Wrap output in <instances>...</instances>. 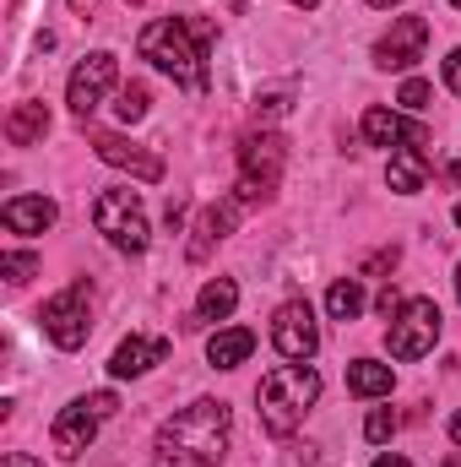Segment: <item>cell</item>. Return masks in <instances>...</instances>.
Listing matches in <instances>:
<instances>
[{
    "mask_svg": "<svg viewBox=\"0 0 461 467\" xmlns=\"http://www.w3.org/2000/svg\"><path fill=\"white\" fill-rule=\"evenodd\" d=\"M456 299H461V272H456Z\"/></svg>",
    "mask_w": 461,
    "mask_h": 467,
    "instance_id": "74e56055",
    "label": "cell"
},
{
    "mask_svg": "<svg viewBox=\"0 0 461 467\" xmlns=\"http://www.w3.org/2000/svg\"><path fill=\"white\" fill-rule=\"evenodd\" d=\"M446 88H451V93H461V49H451V55H446Z\"/></svg>",
    "mask_w": 461,
    "mask_h": 467,
    "instance_id": "83f0119b",
    "label": "cell"
},
{
    "mask_svg": "<svg viewBox=\"0 0 461 467\" xmlns=\"http://www.w3.org/2000/svg\"><path fill=\"white\" fill-rule=\"evenodd\" d=\"M93 147H98L104 163L130 169L136 180H163V158H158V152H141V147H130V141H119V136H98Z\"/></svg>",
    "mask_w": 461,
    "mask_h": 467,
    "instance_id": "2e32d148",
    "label": "cell"
},
{
    "mask_svg": "<svg viewBox=\"0 0 461 467\" xmlns=\"http://www.w3.org/2000/svg\"><path fill=\"white\" fill-rule=\"evenodd\" d=\"M440 467H461V457H446V462H440Z\"/></svg>",
    "mask_w": 461,
    "mask_h": 467,
    "instance_id": "e575fe53",
    "label": "cell"
},
{
    "mask_svg": "<svg viewBox=\"0 0 461 467\" xmlns=\"http://www.w3.org/2000/svg\"><path fill=\"white\" fill-rule=\"evenodd\" d=\"M0 272H5L11 283H27V277L38 272V255H27V250H5V255H0Z\"/></svg>",
    "mask_w": 461,
    "mask_h": 467,
    "instance_id": "cb8c5ba5",
    "label": "cell"
},
{
    "mask_svg": "<svg viewBox=\"0 0 461 467\" xmlns=\"http://www.w3.org/2000/svg\"><path fill=\"white\" fill-rule=\"evenodd\" d=\"M233 305H239V283H233V277H212V283L196 294V321H229Z\"/></svg>",
    "mask_w": 461,
    "mask_h": 467,
    "instance_id": "44dd1931",
    "label": "cell"
},
{
    "mask_svg": "<svg viewBox=\"0 0 461 467\" xmlns=\"http://www.w3.org/2000/svg\"><path fill=\"white\" fill-rule=\"evenodd\" d=\"M163 358H169V337H125L115 348V358H109V375L115 380H136V375H147Z\"/></svg>",
    "mask_w": 461,
    "mask_h": 467,
    "instance_id": "4fadbf2b",
    "label": "cell"
},
{
    "mask_svg": "<svg viewBox=\"0 0 461 467\" xmlns=\"http://www.w3.org/2000/svg\"><path fill=\"white\" fill-rule=\"evenodd\" d=\"M374 305H380V316H385V321H391V316H396V310H402V305H407V299H402V294H396V288H385V294H380V299H374Z\"/></svg>",
    "mask_w": 461,
    "mask_h": 467,
    "instance_id": "f1b7e54d",
    "label": "cell"
},
{
    "mask_svg": "<svg viewBox=\"0 0 461 467\" xmlns=\"http://www.w3.org/2000/svg\"><path fill=\"white\" fill-rule=\"evenodd\" d=\"M93 5H98V0H71V11H93Z\"/></svg>",
    "mask_w": 461,
    "mask_h": 467,
    "instance_id": "d6a6232c",
    "label": "cell"
},
{
    "mask_svg": "<svg viewBox=\"0 0 461 467\" xmlns=\"http://www.w3.org/2000/svg\"><path fill=\"white\" fill-rule=\"evenodd\" d=\"M288 163V141L277 130H255L239 141V202H266L282 180Z\"/></svg>",
    "mask_w": 461,
    "mask_h": 467,
    "instance_id": "277c9868",
    "label": "cell"
},
{
    "mask_svg": "<svg viewBox=\"0 0 461 467\" xmlns=\"http://www.w3.org/2000/svg\"><path fill=\"white\" fill-rule=\"evenodd\" d=\"M0 467H44V462H33L27 451H5V457H0Z\"/></svg>",
    "mask_w": 461,
    "mask_h": 467,
    "instance_id": "f546056e",
    "label": "cell"
},
{
    "mask_svg": "<svg viewBox=\"0 0 461 467\" xmlns=\"http://www.w3.org/2000/svg\"><path fill=\"white\" fill-rule=\"evenodd\" d=\"M440 305L435 299H407L396 316H391V332H385V343L396 358H424V353L440 343Z\"/></svg>",
    "mask_w": 461,
    "mask_h": 467,
    "instance_id": "52a82bcc",
    "label": "cell"
},
{
    "mask_svg": "<svg viewBox=\"0 0 461 467\" xmlns=\"http://www.w3.org/2000/svg\"><path fill=\"white\" fill-rule=\"evenodd\" d=\"M271 343L288 364H310L321 348V327H315V310L304 299H288L277 316H271Z\"/></svg>",
    "mask_w": 461,
    "mask_h": 467,
    "instance_id": "ba28073f",
    "label": "cell"
},
{
    "mask_svg": "<svg viewBox=\"0 0 461 467\" xmlns=\"http://www.w3.org/2000/svg\"><path fill=\"white\" fill-rule=\"evenodd\" d=\"M55 218H60V207L49 196H11L0 207V223L11 234H44V229H55Z\"/></svg>",
    "mask_w": 461,
    "mask_h": 467,
    "instance_id": "5bb4252c",
    "label": "cell"
},
{
    "mask_svg": "<svg viewBox=\"0 0 461 467\" xmlns=\"http://www.w3.org/2000/svg\"><path fill=\"white\" fill-rule=\"evenodd\" d=\"M93 223L98 234L125 250V255H141L147 244H152V229H147V213H141V202H136V191H104L98 202H93Z\"/></svg>",
    "mask_w": 461,
    "mask_h": 467,
    "instance_id": "5b68a950",
    "label": "cell"
},
{
    "mask_svg": "<svg viewBox=\"0 0 461 467\" xmlns=\"http://www.w3.org/2000/svg\"><path fill=\"white\" fill-rule=\"evenodd\" d=\"M391 386H396L391 364H374V358H353L347 364V391L353 397H391Z\"/></svg>",
    "mask_w": 461,
    "mask_h": 467,
    "instance_id": "ffe728a7",
    "label": "cell"
},
{
    "mask_svg": "<svg viewBox=\"0 0 461 467\" xmlns=\"http://www.w3.org/2000/svg\"><path fill=\"white\" fill-rule=\"evenodd\" d=\"M255 353V332L250 327H223V332H212V343H207V364L212 369H233V364H244Z\"/></svg>",
    "mask_w": 461,
    "mask_h": 467,
    "instance_id": "d6986e66",
    "label": "cell"
},
{
    "mask_svg": "<svg viewBox=\"0 0 461 467\" xmlns=\"http://www.w3.org/2000/svg\"><path fill=\"white\" fill-rule=\"evenodd\" d=\"M326 310H332V321H358V316H364V288H358V277H337V283H332Z\"/></svg>",
    "mask_w": 461,
    "mask_h": 467,
    "instance_id": "7402d4cb",
    "label": "cell"
},
{
    "mask_svg": "<svg viewBox=\"0 0 461 467\" xmlns=\"http://www.w3.org/2000/svg\"><path fill=\"white\" fill-rule=\"evenodd\" d=\"M451 441L461 446V413H451Z\"/></svg>",
    "mask_w": 461,
    "mask_h": 467,
    "instance_id": "1f68e13d",
    "label": "cell"
},
{
    "mask_svg": "<svg viewBox=\"0 0 461 467\" xmlns=\"http://www.w3.org/2000/svg\"><path fill=\"white\" fill-rule=\"evenodd\" d=\"M233 223H239V196H223V202H212V207L201 213V223H196V239H190V261H207V255H212V244L233 234Z\"/></svg>",
    "mask_w": 461,
    "mask_h": 467,
    "instance_id": "9a60e30c",
    "label": "cell"
},
{
    "mask_svg": "<svg viewBox=\"0 0 461 467\" xmlns=\"http://www.w3.org/2000/svg\"><path fill=\"white\" fill-rule=\"evenodd\" d=\"M98 424H104V419L87 408V397H82V402H71V408H60V419H55V430H49V435H55V451H60L66 462H77V457L93 446Z\"/></svg>",
    "mask_w": 461,
    "mask_h": 467,
    "instance_id": "8fae6325",
    "label": "cell"
},
{
    "mask_svg": "<svg viewBox=\"0 0 461 467\" xmlns=\"http://www.w3.org/2000/svg\"><path fill=\"white\" fill-rule=\"evenodd\" d=\"M385 180H391V191H402V196H418V191L429 185V158H424V147H396V152H391V169H385Z\"/></svg>",
    "mask_w": 461,
    "mask_h": 467,
    "instance_id": "e0dca14e",
    "label": "cell"
},
{
    "mask_svg": "<svg viewBox=\"0 0 461 467\" xmlns=\"http://www.w3.org/2000/svg\"><path fill=\"white\" fill-rule=\"evenodd\" d=\"M424 44H429V22L424 16H396L391 33L374 44V66L380 71H413L424 60Z\"/></svg>",
    "mask_w": 461,
    "mask_h": 467,
    "instance_id": "30bf717a",
    "label": "cell"
},
{
    "mask_svg": "<svg viewBox=\"0 0 461 467\" xmlns=\"http://www.w3.org/2000/svg\"><path fill=\"white\" fill-rule=\"evenodd\" d=\"M38 327H44V337L55 343V348H82L87 343V332H93V294H87V283H71V288H60L44 310H38Z\"/></svg>",
    "mask_w": 461,
    "mask_h": 467,
    "instance_id": "8992f818",
    "label": "cell"
},
{
    "mask_svg": "<svg viewBox=\"0 0 461 467\" xmlns=\"http://www.w3.org/2000/svg\"><path fill=\"white\" fill-rule=\"evenodd\" d=\"M115 77H119V66H115V55L109 49H93V55H82V66L71 71V82H66V104H71V115L77 119H87L98 104H104V93L115 88Z\"/></svg>",
    "mask_w": 461,
    "mask_h": 467,
    "instance_id": "9c48e42d",
    "label": "cell"
},
{
    "mask_svg": "<svg viewBox=\"0 0 461 467\" xmlns=\"http://www.w3.org/2000/svg\"><path fill=\"white\" fill-rule=\"evenodd\" d=\"M255 402H261V424H266L271 435H293V430L304 424V413L321 402V375H315L310 364H277V369L261 380Z\"/></svg>",
    "mask_w": 461,
    "mask_h": 467,
    "instance_id": "3957f363",
    "label": "cell"
},
{
    "mask_svg": "<svg viewBox=\"0 0 461 467\" xmlns=\"http://www.w3.org/2000/svg\"><path fill=\"white\" fill-rule=\"evenodd\" d=\"M229 402L218 397H201L190 408H179L174 419H163L158 430V457L169 467H218L229 451Z\"/></svg>",
    "mask_w": 461,
    "mask_h": 467,
    "instance_id": "6da1fadb",
    "label": "cell"
},
{
    "mask_svg": "<svg viewBox=\"0 0 461 467\" xmlns=\"http://www.w3.org/2000/svg\"><path fill=\"white\" fill-rule=\"evenodd\" d=\"M207 44H212V22H185V16H158L136 38L141 60H152L163 77L185 88H207Z\"/></svg>",
    "mask_w": 461,
    "mask_h": 467,
    "instance_id": "7a4b0ae2",
    "label": "cell"
},
{
    "mask_svg": "<svg viewBox=\"0 0 461 467\" xmlns=\"http://www.w3.org/2000/svg\"><path fill=\"white\" fill-rule=\"evenodd\" d=\"M87 408H93L98 419H109V413L119 408V397H115V391H93V397H87Z\"/></svg>",
    "mask_w": 461,
    "mask_h": 467,
    "instance_id": "4316f807",
    "label": "cell"
},
{
    "mask_svg": "<svg viewBox=\"0 0 461 467\" xmlns=\"http://www.w3.org/2000/svg\"><path fill=\"white\" fill-rule=\"evenodd\" d=\"M364 141L369 147H429V130L424 125H407L391 109H369L364 115Z\"/></svg>",
    "mask_w": 461,
    "mask_h": 467,
    "instance_id": "7c38bea8",
    "label": "cell"
},
{
    "mask_svg": "<svg viewBox=\"0 0 461 467\" xmlns=\"http://www.w3.org/2000/svg\"><path fill=\"white\" fill-rule=\"evenodd\" d=\"M396 104H402V109H413V115H418V109H429V82H424V77H407V82H402V93H396Z\"/></svg>",
    "mask_w": 461,
    "mask_h": 467,
    "instance_id": "d4e9b609",
    "label": "cell"
},
{
    "mask_svg": "<svg viewBox=\"0 0 461 467\" xmlns=\"http://www.w3.org/2000/svg\"><path fill=\"white\" fill-rule=\"evenodd\" d=\"M451 5H461V0H451Z\"/></svg>",
    "mask_w": 461,
    "mask_h": 467,
    "instance_id": "f35d334b",
    "label": "cell"
},
{
    "mask_svg": "<svg viewBox=\"0 0 461 467\" xmlns=\"http://www.w3.org/2000/svg\"><path fill=\"white\" fill-rule=\"evenodd\" d=\"M374 467H413L407 457H396V451H385V457H374Z\"/></svg>",
    "mask_w": 461,
    "mask_h": 467,
    "instance_id": "4dcf8cb0",
    "label": "cell"
},
{
    "mask_svg": "<svg viewBox=\"0 0 461 467\" xmlns=\"http://www.w3.org/2000/svg\"><path fill=\"white\" fill-rule=\"evenodd\" d=\"M44 136H49V109H44V104L27 99V104H16V109L5 115V141H11V147H38Z\"/></svg>",
    "mask_w": 461,
    "mask_h": 467,
    "instance_id": "ac0fdd59",
    "label": "cell"
},
{
    "mask_svg": "<svg viewBox=\"0 0 461 467\" xmlns=\"http://www.w3.org/2000/svg\"><path fill=\"white\" fill-rule=\"evenodd\" d=\"M369 5H396V0H369Z\"/></svg>",
    "mask_w": 461,
    "mask_h": 467,
    "instance_id": "d590c367",
    "label": "cell"
},
{
    "mask_svg": "<svg viewBox=\"0 0 461 467\" xmlns=\"http://www.w3.org/2000/svg\"><path fill=\"white\" fill-rule=\"evenodd\" d=\"M293 5H304V11H315V5H321V0H293Z\"/></svg>",
    "mask_w": 461,
    "mask_h": 467,
    "instance_id": "836d02e7",
    "label": "cell"
},
{
    "mask_svg": "<svg viewBox=\"0 0 461 467\" xmlns=\"http://www.w3.org/2000/svg\"><path fill=\"white\" fill-rule=\"evenodd\" d=\"M456 229H461V202H456Z\"/></svg>",
    "mask_w": 461,
    "mask_h": 467,
    "instance_id": "8d00e7d4",
    "label": "cell"
},
{
    "mask_svg": "<svg viewBox=\"0 0 461 467\" xmlns=\"http://www.w3.org/2000/svg\"><path fill=\"white\" fill-rule=\"evenodd\" d=\"M364 435H369L374 446H385V441L396 435V413H391V408H374V413H369V424H364Z\"/></svg>",
    "mask_w": 461,
    "mask_h": 467,
    "instance_id": "484cf974",
    "label": "cell"
},
{
    "mask_svg": "<svg viewBox=\"0 0 461 467\" xmlns=\"http://www.w3.org/2000/svg\"><path fill=\"white\" fill-rule=\"evenodd\" d=\"M147 104H152V99H147V88H141V82H125V88H119V104H115V115L125 119V125H136V119L147 115Z\"/></svg>",
    "mask_w": 461,
    "mask_h": 467,
    "instance_id": "603a6c76",
    "label": "cell"
}]
</instances>
